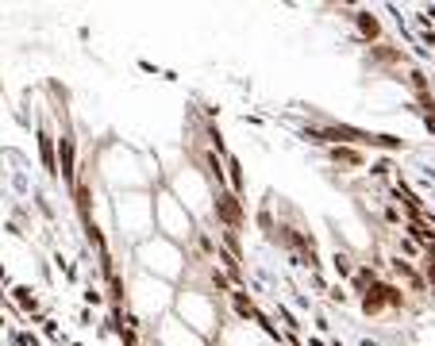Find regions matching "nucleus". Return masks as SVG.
<instances>
[{
  "mask_svg": "<svg viewBox=\"0 0 435 346\" xmlns=\"http://www.w3.org/2000/svg\"><path fill=\"white\" fill-rule=\"evenodd\" d=\"M93 177L108 196L116 193H135V189H158L166 185V170L158 151H139L124 139H100L93 154Z\"/></svg>",
  "mask_w": 435,
  "mask_h": 346,
  "instance_id": "nucleus-1",
  "label": "nucleus"
},
{
  "mask_svg": "<svg viewBox=\"0 0 435 346\" xmlns=\"http://www.w3.org/2000/svg\"><path fill=\"white\" fill-rule=\"evenodd\" d=\"M150 235H154V193L135 189L112 196V247L124 242V250H131Z\"/></svg>",
  "mask_w": 435,
  "mask_h": 346,
  "instance_id": "nucleus-2",
  "label": "nucleus"
},
{
  "mask_svg": "<svg viewBox=\"0 0 435 346\" xmlns=\"http://www.w3.org/2000/svg\"><path fill=\"white\" fill-rule=\"evenodd\" d=\"M124 277H127V301H124L127 304V315L143 327V335H147V327H154L162 315L174 312L177 285L158 281V277L143 274V269H127Z\"/></svg>",
  "mask_w": 435,
  "mask_h": 346,
  "instance_id": "nucleus-3",
  "label": "nucleus"
},
{
  "mask_svg": "<svg viewBox=\"0 0 435 346\" xmlns=\"http://www.w3.org/2000/svg\"><path fill=\"white\" fill-rule=\"evenodd\" d=\"M174 315L182 320L185 327H193L201 339L216 342L228 323V312H224V301L212 296L208 288H196V285H177L174 293Z\"/></svg>",
  "mask_w": 435,
  "mask_h": 346,
  "instance_id": "nucleus-4",
  "label": "nucleus"
},
{
  "mask_svg": "<svg viewBox=\"0 0 435 346\" xmlns=\"http://www.w3.org/2000/svg\"><path fill=\"white\" fill-rule=\"evenodd\" d=\"M127 266L131 269H143V274L158 277V281H169V285H182L185 281V269H189V250L169 242L162 235H150L143 242L127 250Z\"/></svg>",
  "mask_w": 435,
  "mask_h": 346,
  "instance_id": "nucleus-5",
  "label": "nucleus"
},
{
  "mask_svg": "<svg viewBox=\"0 0 435 346\" xmlns=\"http://www.w3.org/2000/svg\"><path fill=\"white\" fill-rule=\"evenodd\" d=\"M166 189L174 193V200H182V208L201 223V227L212 231V200H216V193H212V185H208V177L196 170L189 158L177 162L174 170L166 173Z\"/></svg>",
  "mask_w": 435,
  "mask_h": 346,
  "instance_id": "nucleus-6",
  "label": "nucleus"
},
{
  "mask_svg": "<svg viewBox=\"0 0 435 346\" xmlns=\"http://www.w3.org/2000/svg\"><path fill=\"white\" fill-rule=\"evenodd\" d=\"M150 193H154V235H162V239L189 250V242L201 231V223L182 208V200H174V193H169L166 185H158V189H150Z\"/></svg>",
  "mask_w": 435,
  "mask_h": 346,
  "instance_id": "nucleus-7",
  "label": "nucleus"
},
{
  "mask_svg": "<svg viewBox=\"0 0 435 346\" xmlns=\"http://www.w3.org/2000/svg\"><path fill=\"white\" fill-rule=\"evenodd\" d=\"M147 342L150 346H212L208 339H201L193 327H185L174 312L162 315L154 327H147Z\"/></svg>",
  "mask_w": 435,
  "mask_h": 346,
  "instance_id": "nucleus-8",
  "label": "nucleus"
},
{
  "mask_svg": "<svg viewBox=\"0 0 435 346\" xmlns=\"http://www.w3.org/2000/svg\"><path fill=\"white\" fill-rule=\"evenodd\" d=\"M324 162L327 170H339V177H347V173H366L370 154L358 151V146H324Z\"/></svg>",
  "mask_w": 435,
  "mask_h": 346,
  "instance_id": "nucleus-9",
  "label": "nucleus"
},
{
  "mask_svg": "<svg viewBox=\"0 0 435 346\" xmlns=\"http://www.w3.org/2000/svg\"><path fill=\"white\" fill-rule=\"evenodd\" d=\"M224 173H228V193L239 196V200L247 204V170H243L239 154L228 151V158H224Z\"/></svg>",
  "mask_w": 435,
  "mask_h": 346,
  "instance_id": "nucleus-10",
  "label": "nucleus"
},
{
  "mask_svg": "<svg viewBox=\"0 0 435 346\" xmlns=\"http://www.w3.org/2000/svg\"><path fill=\"white\" fill-rule=\"evenodd\" d=\"M324 301L332 304V308H347L355 296H351V288H347L343 281H332V285H327V293H324Z\"/></svg>",
  "mask_w": 435,
  "mask_h": 346,
  "instance_id": "nucleus-11",
  "label": "nucleus"
},
{
  "mask_svg": "<svg viewBox=\"0 0 435 346\" xmlns=\"http://www.w3.org/2000/svg\"><path fill=\"white\" fill-rule=\"evenodd\" d=\"M78 323L81 327H100V320H97V312H93V308H78Z\"/></svg>",
  "mask_w": 435,
  "mask_h": 346,
  "instance_id": "nucleus-12",
  "label": "nucleus"
},
{
  "mask_svg": "<svg viewBox=\"0 0 435 346\" xmlns=\"http://www.w3.org/2000/svg\"><path fill=\"white\" fill-rule=\"evenodd\" d=\"M305 346H327V339H320V335H308V331H305Z\"/></svg>",
  "mask_w": 435,
  "mask_h": 346,
  "instance_id": "nucleus-13",
  "label": "nucleus"
},
{
  "mask_svg": "<svg viewBox=\"0 0 435 346\" xmlns=\"http://www.w3.org/2000/svg\"><path fill=\"white\" fill-rule=\"evenodd\" d=\"M212 346H224V342H212Z\"/></svg>",
  "mask_w": 435,
  "mask_h": 346,
  "instance_id": "nucleus-14",
  "label": "nucleus"
}]
</instances>
